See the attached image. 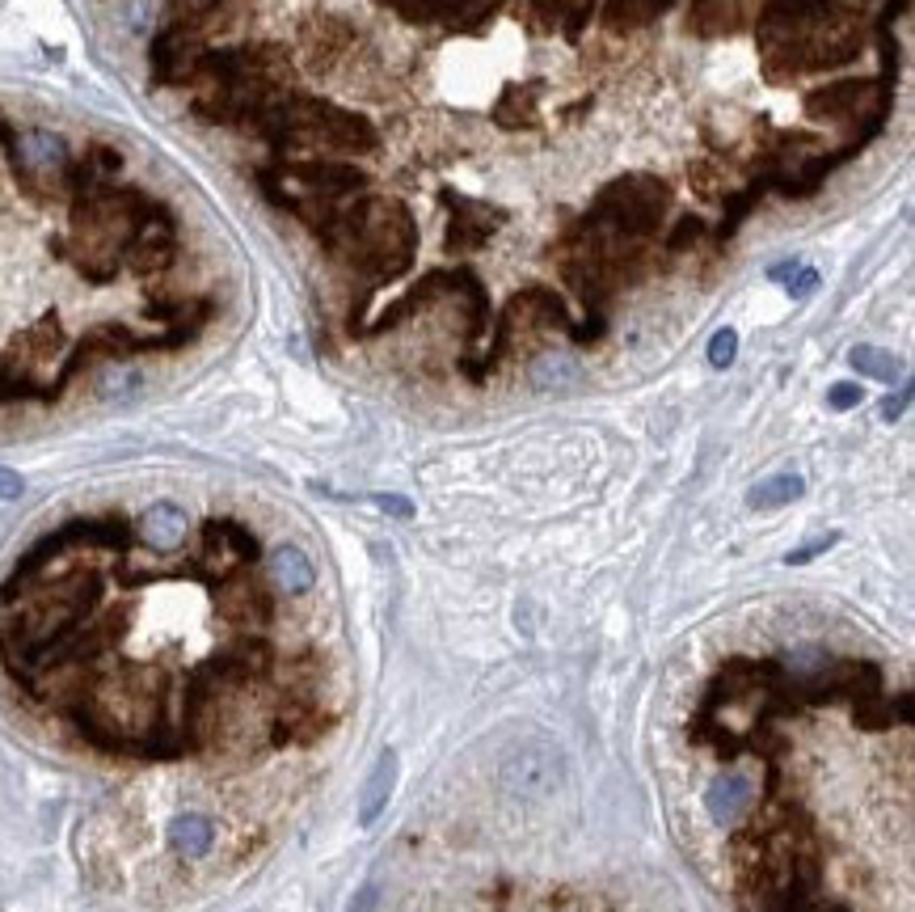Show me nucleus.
Returning <instances> with one entry per match:
<instances>
[{
  "label": "nucleus",
  "mask_w": 915,
  "mask_h": 912,
  "mask_svg": "<svg viewBox=\"0 0 915 912\" xmlns=\"http://www.w3.org/2000/svg\"><path fill=\"white\" fill-rule=\"evenodd\" d=\"M317 562L233 507L182 498L68 511L0 571V706L110 781L262 832L347 719ZM165 815V820H169Z\"/></svg>",
  "instance_id": "f257e3e1"
},
{
  "label": "nucleus",
  "mask_w": 915,
  "mask_h": 912,
  "mask_svg": "<svg viewBox=\"0 0 915 912\" xmlns=\"http://www.w3.org/2000/svg\"><path fill=\"white\" fill-rule=\"evenodd\" d=\"M671 747L675 795L743 912H857L861 875L907 870L912 685L882 660L827 642L730 651Z\"/></svg>",
  "instance_id": "f03ea898"
},
{
  "label": "nucleus",
  "mask_w": 915,
  "mask_h": 912,
  "mask_svg": "<svg viewBox=\"0 0 915 912\" xmlns=\"http://www.w3.org/2000/svg\"><path fill=\"white\" fill-rule=\"evenodd\" d=\"M219 317V279L123 148L0 114V427L139 393Z\"/></svg>",
  "instance_id": "7ed1b4c3"
},
{
  "label": "nucleus",
  "mask_w": 915,
  "mask_h": 912,
  "mask_svg": "<svg viewBox=\"0 0 915 912\" xmlns=\"http://www.w3.org/2000/svg\"><path fill=\"white\" fill-rule=\"evenodd\" d=\"M397 769H402L397 752L384 747L376 756V765H372V774H368V781H363V790H359V824L363 829H372L380 815H384V807L393 799V786H397Z\"/></svg>",
  "instance_id": "20e7f679"
},
{
  "label": "nucleus",
  "mask_w": 915,
  "mask_h": 912,
  "mask_svg": "<svg viewBox=\"0 0 915 912\" xmlns=\"http://www.w3.org/2000/svg\"><path fill=\"white\" fill-rule=\"evenodd\" d=\"M873 85L878 81H839V85H827V89H814L806 98V111L814 114V119H835V123H844V119H852V114L869 102V89H873Z\"/></svg>",
  "instance_id": "39448f33"
},
{
  "label": "nucleus",
  "mask_w": 915,
  "mask_h": 912,
  "mask_svg": "<svg viewBox=\"0 0 915 912\" xmlns=\"http://www.w3.org/2000/svg\"><path fill=\"white\" fill-rule=\"evenodd\" d=\"M675 0H608V26L624 30V26H646L658 13H667Z\"/></svg>",
  "instance_id": "423d86ee"
},
{
  "label": "nucleus",
  "mask_w": 915,
  "mask_h": 912,
  "mask_svg": "<svg viewBox=\"0 0 915 912\" xmlns=\"http://www.w3.org/2000/svg\"><path fill=\"white\" fill-rule=\"evenodd\" d=\"M802 491H806V482H802L798 473H777V477L759 482L752 495H747V503L759 507V511H772V507H784V503L802 498Z\"/></svg>",
  "instance_id": "0eeeda50"
},
{
  "label": "nucleus",
  "mask_w": 915,
  "mask_h": 912,
  "mask_svg": "<svg viewBox=\"0 0 915 912\" xmlns=\"http://www.w3.org/2000/svg\"><path fill=\"white\" fill-rule=\"evenodd\" d=\"M848 363H852L861 376H873V381H882V385H894V381L903 376V363L894 360L890 351H882V347H852Z\"/></svg>",
  "instance_id": "6e6552de"
},
{
  "label": "nucleus",
  "mask_w": 915,
  "mask_h": 912,
  "mask_svg": "<svg viewBox=\"0 0 915 912\" xmlns=\"http://www.w3.org/2000/svg\"><path fill=\"white\" fill-rule=\"evenodd\" d=\"M494 123L498 127H536V93H523V89L502 93V102L494 106Z\"/></svg>",
  "instance_id": "1a4fd4ad"
},
{
  "label": "nucleus",
  "mask_w": 915,
  "mask_h": 912,
  "mask_svg": "<svg viewBox=\"0 0 915 912\" xmlns=\"http://www.w3.org/2000/svg\"><path fill=\"white\" fill-rule=\"evenodd\" d=\"M700 237H704V221L700 216H679V224L663 237V249L667 254H684L688 246H697Z\"/></svg>",
  "instance_id": "9d476101"
},
{
  "label": "nucleus",
  "mask_w": 915,
  "mask_h": 912,
  "mask_svg": "<svg viewBox=\"0 0 915 912\" xmlns=\"http://www.w3.org/2000/svg\"><path fill=\"white\" fill-rule=\"evenodd\" d=\"M734 356H738V334L726 326V330L713 334V342H709V363H713V368H730Z\"/></svg>",
  "instance_id": "9b49d317"
},
{
  "label": "nucleus",
  "mask_w": 915,
  "mask_h": 912,
  "mask_svg": "<svg viewBox=\"0 0 915 912\" xmlns=\"http://www.w3.org/2000/svg\"><path fill=\"white\" fill-rule=\"evenodd\" d=\"M861 385H848V381H844V385H832V393H827V406H832V410H852V406H861Z\"/></svg>",
  "instance_id": "f8f14e48"
},
{
  "label": "nucleus",
  "mask_w": 915,
  "mask_h": 912,
  "mask_svg": "<svg viewBox=\"0 0 915 912\" xmlns=\"http://www.w3.org/2000/svg\"><path fill=\"white\" fill-rule=\"evenodd\" d=\"M784 283H789V296H798V301H806L810 292L818 288V271H810V267H798V271H793V275L784 279Z\"/></svg>",
  "instance_id": "ddd939ff"
},
{
  "label": "nucleus",
  "mask_w": 915,
  "mask_h": 912,
  "mask_svg": "<svg viewBox=\"0 0 915 912\" xmlns=\"http://www.w3.org/2000/svg\"><path fill=\"white\" fill-rule=\"evenodd\" d=\"M835 541H839L835 532H832V537H818V541H810L806 550H793V553H789V558H784V562H789V566H802V562H810V558H818V553H823V550H832Z\"/></svg>",
  "instance_id": "4468645a"
},
{
  "label": "nucleus",
  "mask_w": 915,
  "mask_h": 912,
  "mask_svg": "<svg viewBox=\"0 0 915 912\" xmlns=\"http://www.w3.org/2000/svg\"><path fill=\"white\" fill-rule=\"evenodd\" d=\"M907 402H912V389H903L899 397H890L886 406H882V418H886V423H894V418L907 410Z\"/></svg>",
  "instance_id": "2eb2a0df"
},
{
  "label": "nucleus",
  "mask_w": 915,
  "mask_h": 912,
  "mask_svg": "<svg viewBox=\"0 0 915 912\" xmlns=\"http://www.w3.org/2000/svg\"><path fill=\"white\" fill-rule=\"evenodd\" d=\"M22 495V477L13 470H0V498H18Z\"/></svg>",
  "instance_id": "dca6fc26"
},
{
  "label": "nucleus",
  "mask_w": 915,
  "mask_h": 912,
  "mask_svg": "<svg viewBox=\"0 0 915 912\" xmlns=\"http://www.w3.org/2000/svg\"><path fill=\"white\" fill-rule=\"evenodd\" d=\"M793 271H798V262H793V258H784V262H781V267H772V271H768V275H772V279H777V283H784V279H789V275H793Z\"/></svg>",
  "instance_id": "f3484780"
}]
</instances>
